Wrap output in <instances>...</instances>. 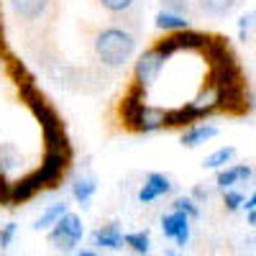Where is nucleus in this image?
Masks as SVG:
<instances>
[{"mask_svg": "<svg viewBox=\"0 0 256 256\" xmlns=\"http://www.w3.org/2000/svg\"><path fill=\"white\" fill-rule=\"evenodd\" d=\"M154 24H156L159 31H187L190 28L187 16H180V13H172V10H159Z\"/></svg>", "mask_w": 256, "mask_h": 256, "instance_id": "obj_11", "label": "nucleus"}, {"mask_svg": "<svg viewBox=\"0 0 256 256\" xmlns=\"http://www.w3.org/2000/svg\"><path fill=\"white\" fill-rule=\"evenodd\" d=\"M192 200H208V192L202 187H195L192 190Z\"/></svg>", "mask_w": 256, "mask_h": 256, "instance_id": "obj_23", "label": "nucleus"}, {"mask_svg": "<svg viewBox=\"0 0 256 256\" xmlns=\"http://www.w3.org/2000/svg\"><path fill=\"white\" fill-rule=\"evenodd\" d=\"M248 177H251V166L236 164V166H230V169H223V172L218 174V187L226 192V190H230L233 184H238V182H244V180H248Z\"/></svg>", "mask_w": 256, "mask_h": 256, "instance_id": "obj_13", "label": "nucleus"}, {"mask_svg": "<svg viewBox=\"0 0 256 256\" xmlns=\"http://www.w3.org/2000/svg\"><path fill=\"white\" fill-rule=\"evenodd\" d=\"M246 208H248V210H254V208H256V192H254V195L246 200Z\"/></svg>", "mask_w": 256, "mask_h": 256, "instance_id": "obj_24", "label": "nucleus"}, {"mask_svg": "<svg viewBox=\"0 0 256 256\" xmlns=\"http://www.w3.org/2000/svg\"><path fill=\"white\" fill-rule=\"evenodd\" d=\"M13 236H16V223L3 226V230H0V248H8L10 241H13Z\"/></svg>", "mask_w": 256, "mask_h": 256, "instance_id": "obj_22", "label": "nucleus"}, {"mask_svg": "<svg viewBox=\"0 0 256 256\" xmlns=\"http://www.w3.org/2000/svg\"><path fill=\"white\" fill-rule=\"evenodd\" d=\"M162 10H172L180 16L190 13V0H162Z\"/></svg>", "mask_w": 256, "mask_h": 256, "instance_id": "obj_21", "label": "nucleus"}, {"mask_svg": "<svg viewBox=\"0 0 256 256\" xmlns=\"http://www.w3.org/2000/svg\"><path fill=\"white\" fill-rule=\"evenodd\" d=\"M64 216H67V205H64V202H56V205H52V208H46L44 212H41V218L34 223V228H36V230H41V228L56 226Z\"/></svg>", "mask_w": 256, "mask_h": 256, "instance_id": "obj_15", "label": "nucleus"}, {"mask_svg": "<svg viewBox=\"0 0 256 256\" xmlns=\"http://www.w3.org/2000/svg\"><path fill=\"white\" fill-rule=\"evenodd\" d=\"M77 256H98V254H92V251H82V254H77Z\"/></svg>", "mask_w": 256, "mask_h": 256, "instance_id": "obj_26", "label": "nucleus"}, {"mask_svg": "<svg viewBox=\"0 0 256 256\" xmlns=\"http://www.w3.org/2000/svg\"><path fill=\"white\" fill-rule=\"evenodd\" d=\"M67 164H70V152H46L41 169H36L31 177L36 180L38 187H54L62 180V174L67 172Z\"/></svg>", "mask_w": 256, "mask_h": 256, "instance_id": "obj_3", "label": "nucleus"}, {"mask_svg": "<svg viewBox=\"0 0 256 256\" xmlns=\"http://www.w3.org/2000/svg\"><path fill=\"white\" fill-rule=\"evenodd\" d=\"M92 238H95V246H100V248H110V251H116V248H120V246L126 244V236L120 233L118 223H110V226L100 228Z\"/></svg>", "mask_w": 256, "mask_h": 256, "instance_id": "obj_9", "label": "nucleus"}, {"mask_svg": "<svg viewBox=\"0 0 256 256\" xmlns=\"http://www.w3.org/2000/svg\"><path fill=\"white\" fill-rule=\"evenodd\" d=\"M223 202H226V208L230 210V212H236L241 205H246V200H244V195L241 192H236V190H226V195H223Z\"/></svg>", "mask_w": 256, "mask_h": 256, "instance_id": "obj_20", "label": "nucleus"}, {"mask_svg": "<svg viewBox=\"0 0 256 256\" xmlns=\"http://www.w3.org/2000/svg\"><path fill=\"white\" fill-rule=\"evenodd\" d=\"M126 246H128V248H134V251L141 254V256H146V251H148V233H146V230L126 233Z\"/></svg>", "mask_w": 256, "mask_h": 256, "instance_id": "obj_18", "label": "nucleus"}, {"mask_svg": "<svg viewBox=\"0 0 256 256\" xmlns=\"http://www.w3.org/2000/svg\"><path fill=\"white\" fill-rule=\"evenodd\" d=\"M233 156H236V148H233V146H223V148L212 152V154L205 159V166H208V169H220V166H226Z\"/></svg>", "mask_w": 256, "mask_h": 256, "instance_id": "obj_17", "label": "nucleus"}, {"mask_svg": "<svg viewBox=\"0 0 256 256\" xmlns=\"http://www.w3.org/2000/svg\"><path fill=\"white\" fill-rule=\"evenodd\" d=\"M100 6L116 18H136L138 16V0H100Z\"/></svg>", "mask_w": 256, "mask_h": 256, "instance_id": "obj_12", "label": "nucleus"}, {"mask_svg": "<svg viewBox=\"0 0 256 256\" xmlns=\"http://www.w3.org/2000/svg\"><path fill=\"white\" fill-rule=\"evenodd\" d=\"M38 190H41V187H38L36 180L28 174V177H24V180H18V182L10 184V198H8V202H13V205L26 202V200H31V198L36 195Z\"/></svg>", "mask_w": 256, "mask_h": 256, "instance_id": "obj_10", "label": "nucleus"}, {"mask_svg": "<svg viewBox=\"0 0 256 256\" xmlns=\"http://www.w3.org/2000/svg\"><path fill=\"white\" fill-rule=\"evenodd\" d=\"M162 230L166 238H174L177 246H184L190 241V216L180 210L169 212V216L162 218Z\"/></svg>", "mask_w": 256, "mask_h": 256, "instance_id": "obj_6", "label": "nucleus"}, {"mask_svg": "<svg viewBox=\"0 0 256 256\" xmlns=\"http://www.w3.org/2000/svg\"><path fill=\"white\" fill-rule=\"evenodd\" d=\"M49 6H52V0H10V8H13L16 18L26 26L44 20L49 13Z\"/></svg>", "mask_w": 256, "mask_h": 256, "instance_id": "obj_5", "label": "nucleus"}, {"mask_svg": "<svg viewBox=\"0 0 256 256\" xmlns=\"http://www.w3.org/2000/svg\"><path fill=\"white\" fill-rule=\"evenodd\" d=\"M198 3H200V10L205 16L220 18V16H228L233 8H236L238 0H198Z\"/></svg>", "mask_w": 256, "mask_h": 256, "instance_id": "obj_14", "label": "nucleus"}, {"mask_svg": "<svg viewBox=\"0 0 256 256\" xmlns=\"http://www.w3.org/2000/svg\"><path fill=\"white\" fill-rule=\"evenodd\" d=\"M95 180H90V177H82V180H77L74 182V187H72V195H74V200L77 202H82V205H88L90 202V198H92V192H95Z\"/></svg>", "mask_w": 256, "mask_h": 256, "instance_id": "obj_16", "label": "nucleus"}, {"mask_svg": "<svg viewBox=\"0 0 256 256\" xmlns=\"http://www.w3.org/2000/svg\"><path fill=\"white\" fill-rule=\"evenodd\" d=\"M248 220H251V223H254V226H256V208H254V210H251V216H248Z\"/></svg>", "mask_w": 256, "mask_h": 256, "instance_id": "obj_25", "label": "nucleus"}, {"mask_svg": "<svg viewBox=\"0 0 256 256\" xmlns=\"http://www.w3.org/2000/svg\"><path fill=\"white\" fill-rule=\"evenodd\" d=\"M95 56L102 67H123V64L134 56L136 49V36L131 28H123V26H108L98 31L95 41Z\"/></svg>", "mask_w": 256, "mask_h": 256, "instance_id": "obj_1", "label": "nucleus"}, {"mask_svg": "<svg viewBox=\"0 0 256 256\" xmlns=\"http://www.w3.org/2000/svg\"><path fill=\"white\" fill-rule=\"evenodd\" d=\"M169 190H172V182H169V177H164V174H159V172H152V174L146 177L141 192H138V200H141V202H152V200H156L159 195H166Z\"/></svg>", "mask_w": 256, "mask_h": 256, "instance_id": "obj_7", "label": "nucleus"}, {"mask_svg": "<svg viewBox=\"0 0 256 256\" xmlns=\"http://www.w3.org/2000/svg\"><path fill=\"white\" fill-rule=\"evenodd\" d=\"M164 62H166V56H164L156 46L146 49V52L136 59V64H134V77H136L138 88H144V90L152 88V84L159 80L162 70H164Z\"/></svg>", "mask_w": 256, "mask_h": 256, "instance_id": "obj_2", "label": "nucleus"}, {"mask_svg": "<svg viewBox=\"0 0 256 256\" xmlns=\"http://www.w3.org/2000/svg\"><path fill=\"white\" fill-rule=\"evenodd\" d=\"M49 238H52V244H56V248L72 251L80 244V238H82V220H80V216L67 212V216L54 226V230L49 233Z\"/></svg>", "mask_w": 256, "mask_h": 256, "instance_id": "obj_4", "label": "nucleus"}, {"mask_svg": "<svg viewBox=\"0 0 256 256\" xmlns=\"http://www.w3.org/2000/svg\"><path fill=\"white\" fill-rule=\"evenodd\" d=\"M174 210L187 212L190 218H198L200 216V210H198V205H195V200H192V198H177L174 200Z\"/></svg>", "mask_w": 256, "mask_h": 256, "instance_id": "obj_19", "label": "nucleus"}, {"mask_svg": "<svg viewBox=\"0 0 256 256\" xmlns=\"http://www.w3.org/2000/svg\"><path fill=\"white\" fill-rule=\"evenodd\" d=\"M212 136H218V128L216 126H210V123H195V126H190L187 131L180 136V144L187 146V148H195V146L210 141Z\"/></svg>", "mask_w": 256, "mask_h": 256, "instance_id": "obj_8", "label": "nucleus"}]
</instances>
